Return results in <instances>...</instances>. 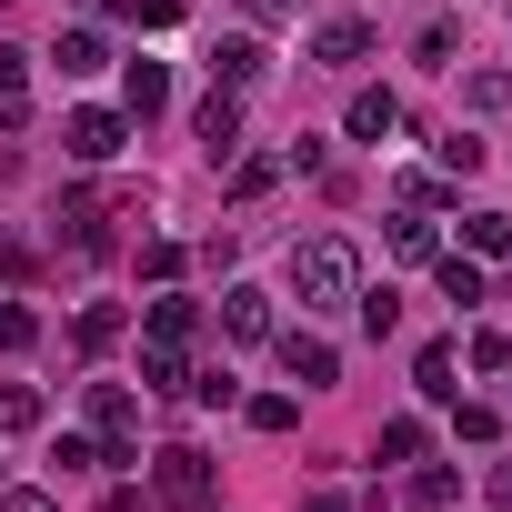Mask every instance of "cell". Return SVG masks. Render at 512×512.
I'll use <instances>...</instances> for the list:
<instances>
[{"label":"cell","instance_id":"1","mask_svg":"<svg viewBox=\"0 0 512 512\" xmlns=\"http://www.w3.org/2000/svg\"><path fill=\"white\" fill-rule=\"evenodd\" d=\"M292 292H302V312H342L352 292H362V262H352V241H302L292 251Z\"/></svg>","mask_w":512,"mask_h":512},{"label":"cell","instance_id":"2","mask_svg":"<svg viewBox=\"0 0 512 512\" xmlns=\"http://www.w3.org/2000/svg\"><path fill=\"white\" fill-rule=\"evenodd\" d=\"M91 432H101V462H141V452H131L141 392H131V382H91Z\"/></svg>","mask_w":512,"mask_h":512},{"label":"cell","instance_id":"3","mask_svg":"<svg viewBox=\"0 0 512 512\" xmlns=\"http://www.w3.org/2000/svg\"><path fill=\"white\" fill-rule=\"evenodd\" d=\"M151 492H161L171 512H201V502H211V452H191V442L151 452Z\"/></svg>","mask_w":512,"mask_h":512},{"label":"cell","instance_id":"4","mask_svg":"<svg viewBox=\"0 0 512 512\" xmlns=\"http://www.w3.org/2000/svg\"><path fill=\"white\" fill-rule=\"evenodd\" d=\"M121 141H131V111H71L61 121V151L71 161H121Z\"/></svg>","mask_w":512,"mask_h":512},{"label":"cell","instance_id":"5","mask_svg":"<svg viewBox=\"0 0 512 512\" xmlns=\"http://www.w3.org/2000/svg\"><path fill=\"white\" fill-rule=\"evenodd\" d=\"M312 61H322V71H362V61H372V21H362V11H332V21L312 31Z\"/></svg>","mask_w":512,"mask_h":512},{"label":"cell","instance_id":"6","mask_svg":"<svg viewBox=\"0 0 512 512\" xmlns=\"http://www.w3.org/2000/svg\"><path fill=\"white\" fill-rule=\"evenodd\" d=\"M262 71H272V51L251 41V31H221V41H211V91H251Z\"/></svg>","mask_w":512,"mask_h":512},{"label":"cell","instance_id":"7","mask_svg":"<svg viewBox=\"0 0 512 512\" xmlns=\"http://www.w3.org/2000/svg\"><path fill=\"white\" fill-rule=\"evenodd\" d=\"M282 372H292L302 392H322V382H342V352H332L322 332H282Z\"/></svg>","mask_w":512,"mask_h":512},{"label":"cell","instance_id":"8","mask_svg":"<svg viewBox=\"0 0 512 512\" xmlns=\"http://www.w3.org/2000/svg\"><path fill=\"white\" fill-rule=\"evenodd\" d=\"M191 131H201L211 161H231V151H241V91H211V101L191 111Z\"/></svg>","mask_w":512,"mask_h":512},{"label":"cell","instance_id":"9","mask_svg":"<svg viewBox=\"0 0 512 512\" xmlns=\"http://www.w3.org/2000/svg\"><path fill=\"white\" fill-rule=\"evenodd\" d=\"M221 332H231V342H272V292L231 282V292H221Z\"/></svg>","mask_w":512,"mask_h":512},{"label":"cell","instance_id":"10","mask_svg":"<svg viewBox=\"0 0 512 512\" xmlns=\"http://www.w3.org/2000/svg\"><path fill=\"white\" fill-rule=\"evenodd\" d=\"M432 272H442V302H452V312L492 302V282H482V262H472V251H432Z\"/></svg>","mask_w":512,"mask_h":512},{"label":"cell","instance_id":"11","mask_svg":"<svg viewBox=\"0 0 512 512\" xmlns=\"http://www.w3.org/2000/svg\"><path fill=\"white\" fill-rule=\"evenodd\" d=\"M342 131H352V141H392V131H402V101H392V91H352Z\"/></svg>","mask_w":512,"mask_h":512},{"label":"cell","instance_id":"12","mask_svg":"<svg viewBox=\"0 0 512 512\" xmlns=\"http://www.w3.org/2000/svg\"><path fill=\"white\" fill-rule=\"evenodd\" d=\"M141 332H151V342H181V352H191V332H201V302H191V292H161V302L141 312Z\"/></svg>","mask_w":512,"mask_h":512},{"label":"cell","instance_id":"13","mask_svg":"<svg viewBox=\"0 0 512 512\" xmlns=\"http://www.w3.org/2000/svg\"><path fill=\"white\" fill-rule=\"evenodd\" d=\"M161 101H171V71H161V61H131V71H121V111H131V121H151Z\"/></svg>","mask_w":512,"mask_h":512},{"label":"cell","instance_id":"14","mask_svg":"<svg viewBox=\"0 0 512 512\" xmlns=\"http://www.w3.org/2000/svg\"><path fill=\"white\" fill-rule=\"evenodd\" d=\"M121 332H131V312H121V302H91V312L71 322V342H81V362H101V352H111Z\"/></svg>","mask_w":512,"mask_h":512},{"label":"cell","instance_id":"15","mask_svg":"<svg viewBox=\"0 0 512 512\" xmlns=\"http://www.w3.org/2000/svg\"><path fill=\"white\" fill-rule=\"evenodd\" d=\"M141 392H191V352L181 342H141Z\"/></svg>","mask_w":512,"mask_h":512},{"label":"cell","instance_id":"16","mask_svg":"<svg viewBox=\"0 0 512 512\" xmlns=\"http://www.w3.org/2000/svg\"><path fill=\"white\" fill-rule=\"evenodd\" d=\"M462 251L472 262H502L512 251V211H462Z\"/></svg>","mask_w":512,"mask_h":512},{"label":"cell","instance_id":"17","mask_svg":"<svg viewBox=\"0 0 512 512\" xmlns=\"http://www.w3.org/2000/svg\"><path fill=\"white\" fill-rule=\"evenodd\" d=\"M412 382H422V402H452L462 382H452V342H422L412 352Z\"/></svg>","mask_w":512,"mask_h":512},{"label":"cell","instance_id":"18","mask_svg":"<svg viewBox=\"0 0 512 512\" xmlns=\"http://www.w3.org/2000/svg\"><path fill=\"white\" fill-rule=\"evenodd\" d=\"M372 452H382V462H422V452H432V432H422V412H392Z\"/></svg>","mask_w":512,"mask_h":512},{"label":"cell","instance_id":"19","mask_svg":"<svg viewBox=\"0 0 512 512\" xmlns=\"http://www.w3.org/2000/svg\"><path fill=\"white\" fill-rule=\"evenodd\" d=\"M452 502H462V472L452 462H422L412 472V512H452Z\"/></svg>","mask_w":512,"mask_h":512},{"label":"cell","instance_id":"20","mask_svg":"<svg viewBox=\"0 0 512 512\" xmlns=\"http://www.w3.org/2000/svg\"><path fill=\"white\" fill-rule=\"evenodd\" d=\"M51 61H61V81H91L111 51H101V31H61V51H51Z\"/></svg>","mask_w":512,"mask_h":512},{"label":"cell","instance_id":"21","mask_svg":"<svg viewBox=\"0 0 512 512\" xmlns=\"http://www.w3.org/2000/svg\"><path fill=\"white\" fill-rule=\"evenodd\" d=\"M302 422V392H262V402H251V432H292Z\"/></svg>","mask_w":512,"mask_h":512},{"label":"cell","instance_id":"22","mask_svg":"<svg viewBox=\"0 0 512 512\" xmlns=\"http://www.w3.org/2000/svg\"><path fill=\"white\" fill-rule=\"evenodd\" d=\"M41 342V312H21V302H0V352H31Z\"/></svg>","mask_w":512,"mask_h":512},{"label":"cell","instance_id":"23","mask_svg":"<svg viewBox=\"0 0 512 512\" xmlns=\"http://www.w3.org/2000/svg\"><path fill=\"white\" fill-rule=\"evenodd\" d=\"M0 422L31 432V422H41V392H31V382H0Z\"/></svg>","mask_w":512,"mask_h":512},{"label":"cell","instance_id":"24","mask_svg":"<svg viewBox=\"0 0 512 512\" xmlns=\"http://www.w3.org/2000/svg\"><path fill=\"white\" fill-rule=\"evenodd\" d=\"M392 251H402V262H432V251H442V241H432V221L412 211V221H392Z\"/></svg>","mask_w":512,"mask_h":512},{"label":"cell","instance_id":"25","mask_svg":"<svg viewBox=\"0 0 512 512\" xmlns=\"http://www.w3.org/2000/svg\"><path fill=\"white\" fill-rule=\"evenodd\" d=\"M462 362H472V372H512V342H502V332H472Z\"/></svg>","mask_w":512,"mask_h":512},{"label":"cell","instance_id":"26","mask_svg":"<svg viewBox=\"0 0 512 512\" xmlns=\"http://www.w3.org/2000/svg\"><path fill=\"white\" fill-rule=\"evenodd\" d=\"M21 81H31V61H21V51H0V121H21Z\"/></svg>","mask_w":512,"mask_h":512},{"label":"cell","instance_id":"27","mask_svg":"<svg viewBox=\"0 0 512 512\" xmlns=\"http://www.w3.org/2000/svg\"><path fill=\"white\" fill-rule=\"evenodd\" d=\"M272 181H282V161H241V171H231V201H262Z\"/></svg>","mask_w":512,"mask_h":512},{"label":"cell","instance_id":"28","mask_svg":"<svg viewBox=\"0 0 512 512\" xmlns=\"http://www.w3.org/2000/svg\"><path fill=\"white\" fill-rule=\"evenodd\" d=\"M0 512H61V492H41V482H0Z\"/></svg>","mask_w":512,"mask_h":512},{"label":"cell","instance_id":"29","mask_svg":"<svg viewBox=\"0 0 512 512\" xmlns=\"http://www.w3.org/2000/svg\"><path fill=\"white\" fill-rule=\"evenodd\" d=\"M412 51H422V61H432V71H442V61H452V51H462V31H452V21H422V41H412Z\"/></svg>","mask_w":512,"mask_h":512},{"label":"cell","instance_id":"30","mask_svg":"<svg viewBox=\"0 0 512 512\" xmlns=\"http://www.w3.org/2000/svg\"><path fill=\"white\" fill-rule=\"evenodd\" d=\"M462 91H472V111H502V101H512V71H472Z\"/></svg>","mask_w":512,"mask_h":512},{"label":"cell","instance_id":"31","mask_svg":"<svg viewBox=\"0 0 512 512\" xmlns=\"http://www.w3.org/2000/svg\"><path fill=\"white\" fill-rule=\"evenodd\" d=\"M352 302H362V332H372V342L402 322V302H392V292H352Z\"/></svg>","mask_w":512,"mask_h":512},{"label":"cell","instance_id":"32","mask_svg":"<svg viewBox=\"0 0 512 512\" xmlns=\"http://www.w3.org/2000/svg\"><path fill=\"white\" fill-rule=\"evenodd\" d=\"M452 432H462V442H492V432H502V412H492V402H462V412H452Z\"/></svg>","mask_w":512,"mask_h":512},{"label":"cell","instance_id":"33","mask_svg":"<svg viewBox=\"0 0 512 512\" xmlns=\"http://www.w3.org/2000/svg\"><path fill=\"white\" fill-rule=\"evenodd\" d=\"M141 272L151 282H181V241H141Z\"/></svg>","mask_w":512,"mask_h":512},{"label":"cell","instance_id":"34","mask_svg":"<svg viewBox=\"0 0 512 512\" xmlns=\"http://www.w3.org/2000/svg\"><path fill=\"white\" fill-rule=\"evenodd\" d=\"M442 171H452V181H462V171H482V141H472V131H452V141H442Z\"/></svg>","mask_w":512,"mask_h":512},{"label":"cell","instance_id":"35","mask_svg":"<svg viewBox=\"0 0 512 512\" xmlns=\"http://www.w3.org/2000/svg\"><path fill=\"white\" fill-rule=\"evenodd\" d=\"M21 272H31V251H21L11 231H0V282H21Z\"/></svg>","mask_w":512,"mask_h":512},{"label":"cell","instance_id":"36","mask_svg":"<svg viewBox=\"0 0 512 512\" xmlns=\"http://www.w3.org/2000/svg\"><path fill=\"white\" fill-rule=\"evenodd\" d=\"M482 492H492V502L512 512V462H492V482H482Z\"/></svg>","mask_w":512,"mask_h":512},{"label":"cell","instance_id":"37","mask_svg":"<svg viewBox=\"0 0 512 512\" xmlns=\"http://www.w3.org/2000/svg\"><path fill=\"white\" fill-rule=\"evenodd\" d=\"M262 11H292V0H262Z\"/></svg>","mask_w":512,"mask_h":512}]
</instances>
